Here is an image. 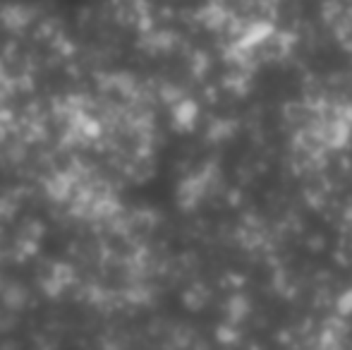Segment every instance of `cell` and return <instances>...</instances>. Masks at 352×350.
I'll return each instance as SVG.
<instances>
[{"instance_id": "1", "label": "cell", "mask_w": 352, "mask_h": 350, "mask_svg": "<svg viewBox=\"0 0 352 350\" xmlns=\"http://www.w3.org/2000/svg\"><path fill=\"white\" fill-rule=\"evenodd\" d=\"M329 3L333 5L331 19H333L338 36L352 43V0H329Z\"/></svg>"}]
</instances>
